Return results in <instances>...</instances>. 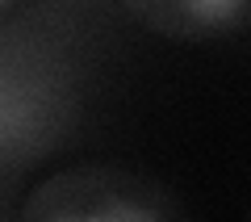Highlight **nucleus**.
Wrapping results in <instances>:
<instances>
[{
    "instance_id": "obj_3",
    "label": "nucleus",
    "mask_w": 251,
    "mask_h": 222,
    "mask_svg": "<svg viewBox=\"0 0 251 222\" xmlns=\"http://www.w3.org/2000/svg\"><path fill=\"white\" fill-rule=\"evenodd\" d=\"M126 17L168 42H218L251 26V0H117Z\"/></svg>"
},
{
    "instance_id": "obj_2",
    "label": "nucleus",
    "mask_w": 251,
    "mask_h": 222,
    "mask_svg": "<svg viewBox=\"0 0 251 222\" xmlns=\"http://www.w3.org/2000/svg\"><path fill=\"white\" fill-rule=\"evenodd\" d=\"M17 214L29 222H155L176 218L180 201L143 172L113 164H72L38 180Z\"/></svg>"
},
{
    "instance_id": "obj_4",
    "label": "nucleus",
    "mask_w": 251,
    "mask_h": 222,
    "mask_svg": "<svg viewBox=\"0 0 251 222\" xmlns=\"http://www.w3.org/2000/svg\"><path fill=\"white\" fill-rule=\"evenodd\" d=\"M9 214H17V201H9V193H0V218H9Z\"/></svg>"
},
{
    "instance_id": "obj_5",
    "label": "nucleus",
    "mask_w": 251,
    "mask_h": 222,
    "mask_svg": "<svg viewBox=\"0 0 251 222\" xmlns=\"http://www.w3.org/2000/svg\"><path fill=\"white\" fill-rule=\"evenodd\" d=\"M17 4H21V0H0V21L9 17V13H13V9H17Z\"/></svg>"
},
{
    "instance_id": "obj_1",
    "label": "nucleus",
    "mask_w": 251,
    "mask_h": 222,
    "mask_svg": "<svg viewBox=\"0 0 251 222\" xmlns=\"http://www.w3.org/2000/svg\"><path fill=\"white\" fill-rule=\"evenodd\" d=\"M84 122V38L59 0L0 21V193L59 155Z\"/></svg>"
}]
</instances>
